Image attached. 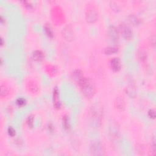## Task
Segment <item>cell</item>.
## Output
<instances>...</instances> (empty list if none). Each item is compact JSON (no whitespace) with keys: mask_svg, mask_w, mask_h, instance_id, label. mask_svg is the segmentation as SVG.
Instances as JSON below:
<instances>
[{"mask_svg":"<svg viewBox=\"0 0 156 156\" xmlns=\"http://www.w3.org/2000/svg\"><path fill=\"white\" fill-rule=\"evenodd\" d=\"M126 93L130 98H134L136 94V87L133 82H130L126 88Z\"/></svg>","mask_w":156,"mask_h":156,"instance_id":"cell-17","label":"cell"},{"mask_svg":"<svg viewBox=\"0 0 156 156\" xmlns=\"http://www.w3.org/2000/svg\"><path fill=\"white\" fill-rule=\"evenodd\" d=\"M148 116L154 119H155V110L154 109H150L149 111H148Z\"/></svg>","mask_w":156,"mask_h":156,"instance_id":"cell-27","label":"cell"},{"mask_svg":"<svg viewBox=\"0 0 156 156\" xmlns=\"http://www.w3.org/2000/svg\"><path fill=\"white\" fill-rule=\"evenodd\" d=\"M1 93H0V96H1V99H3L7 98L10 93V88L8 85L4 83H1Z\"/></svg>","mask_w":156,"mask_h":156,"instance_id":"cell-13","label":"cell"},{"mask_svg":"<svg viewBox=\"0 0 156 156\" xmlns=\"http://www.w3.org/2000/svg\"><path fill=\"white\" fill-rule=\"evenodd\" d=\"M98 18L97 9L93 5H90L86 10L85 19L88 23H94Z\"/></svg>","mask_w":156,"mask_h":156,"instance_id":"cell-3","label":"cell"},{"mask_svg":"<svg viewBox=\"0 0 156 156\" xmlns=\"http://www.w3.org/2000/svg\"><path fill=\"white\" fill-rule=\"evenodd\" d=\"M27 88L32 93H37L39 91V87L37 82L34 80H29L27 84Z\"/></svg>","mask_w":156,"mask_h":156,"instance_id":"cell-14","label":"cell"},{"mask_svg":"<svg viewBox=\"0 0 156 156\" xmlns=\"http://www.w3.org/2000/svg\"><path fill=\"white\" fill-rule=\"evenodd\" d=\"M34 116L32 115H29L26 119V124L27 126L30 128L34 126Z\"/></svg>","mask_w":156,"mask_h":156,"instance_id":"cell-24","label":"cell"},{"mask_svg":"<svg viewBox=\"0 0 156 156\" xmlns=\"http://www.w3.org/2000/svg\"><path fill=\"white\" fill-rule=\"evenodd\" d=\"M110 66L114 72H118L121 68V62L118 57L112 58L110 61Z\"/></svg>","mask_w":156,"mask_h":156,"instance_id":"cell-10","label":"cell"},{"mask_svg":"<svg viewBox=\"0 0 156 156\" xmlns=\"http://www.w3.org/2000/svg\"><path fill=\"white\" fill-rule=\"evenodd\" d=\"M23 4V5L28 10H32L34 9V6L29 1H22L21 2Z\"/></svg>","mask_w":156,"mask_h":156,"instance_id":"cell-26","label":"cell"},{"mask_svg":"<svg viewBox=\"0 0 156 156\" xmlns=\"http://www.w3.org/2000/svg\"><path fill=\"white\" fill-rule=\"evenodd\" d=\"M4 44V41H3V38L2 37H1V45L2 46Z\"/></svg>","mask_w":156,"mask_h":156,"instance_id":"cell-30","label":"cell"},{"mask_svg":"<svg viewBox=\"0 0 156 156\" xmlns=\"http://www.w3.org/2000/svg\"><path fill=\"white\" fill-rule=\"evenodd\" d=\"M90 150L93 155H105L106 154L104 147L99 141H93L90 145Z\"/></svg>","mask_w":156,"mask_h":156,"instance_id":"cell-5","label":"cell"},{"mask_svg":"<svg viewBox=\"0 0 156 156\" xmlns=\"http://www.w3.org/2000/svg\"><path fill=\"white\" fill-rule=\"evenodd\" d=\"M155 136H154L152 137V151L154 152V154H155Z\"/></svg>","mask_w":156,"mask_h":156,"instance_id":"cell-29","label":"cell"},{"mask_svg":"<svg viewBox=\"0 0 156 156\" xmlns=\"http://www.w3.org/2000/svg\"><path fill=\"white\" fill-rule=\"evenodd\" d=\"M44 32L46 34V35L50 38H53L54 37V32L52 30V29L51 26L49 25V24H46L44 26Z\"/></svg>","mask_w":156,"mask_h":156,"instance_id":"cell-19","label":"cell"},{"mask_svg":"<svg viewBox=\"0 0 156 156\" xmlns=\"http://www.w3.org/2000/svg\"><path fill=\"white\" fill-rule=\"evenodd\" d=\"M102 114L103 110L99 105L96 104L91 107L90 111V118L91 121L96 126L101 124L102 119Z\"/></svg>","mask_w":156,"mask_h":156,"instance_id":"cell-2","label":"cell"},{"mask_svg":"<svg viewBox=\"0 0 156 156\" xmlns=\"http://www.w3.org/2000/svg\"><path fill=\"white\" fill-rule=\"evenodd\" d=\"M138 57L139 60L144 63L146 62L148 58V50L147 48L145 46H141L138 51Z\"/></svg>","mask_w":156,"mask_h":156,"instance_id":"cell-9","label":"cell"},{"mask_svg":"<svg viewBox=\"0 0 156 156\" xmlns=\"http://www.w3.org/2000/svg\"><path fill=\"white\" fill-rule=\"evenodd\" d=\"M118 51V48L115 46H108L104 49V53L107 55H111L116 53Z\"/></svg>","mask_w":156,"mask_h":156,"instance_id":"cell-21","label":"cell"},{"mask_svg":"<svg viewBox=\"0 0 156 156\" xmlns=\"http://www.w3.org/2000/svg\"><path fill=\"white\" fill-rule=\"evenodd\" d=\"M62 35L63 37L65 38V40L67 41H72L74 38V34L73 31L72 27L70 25L66 26L62 30Z\"/></svg>","mask_w":156,"mask_h":156,"instance_id":"cell-8","label":"cell"},{"mask_svg":"<svg viewBox=\"0 0 156 156\" xmlns=\"http://www.w3.org/2000/svg\"><path fill=\"white\" fill-rule=\"evenodd\" d=\"M26 103H27L26 99L24 98H22V97L18 98L16 100V104L19 107H23V106L26 105Z\"/></svg>","mask_w":156,"mask_h":156,"instance_id":"cell-23","label":"cell"},{"mask_svg":"<svg viewBox=\"0 0 156 156\" xmlns=\"http://www.w3.org/2000/svg\"><path fill=\"white\" fill-rule=\"evenodd\" d=\"M118 32L119 34L121 35V36L126 40H130L133 38V34L130 27L127 26L126 24L122 23L119 25L118 27Z\"/></svg>","mask_w":156,"mask_h":156,"instance_id":"cell-4","label":"cell"},{"mask_svg":"<svg viewBox=\"0 0 156 156\" xmlns=\"http://www.w3.org/2000/svg\"><path fill=\"white\" fill-rule=\"evenodd\" d=\"M109 133L110 136L113 138H117L119 135V127L117 126V123L115 122H112L109 127Z\"/></svg>","mask_w":156,"mask_h":156,"instance_id":"cell-12","label":"cell"},{"mask_svg":"<svg viewBox=\"0 0 156 156\" xmlns=\"http://www.w3.org/2000/svg\"><path fill=\"white\" fill-rule=\"evenodd\" d=\"M62 124L63 126L65 128V129L68 130L70 129L71 125H70V121H69V118L68 115H64L62 118Z\"/></svg>","mask_w":156,"mask_h":156,"instance_id":"cell-20","label":"cell"},{"mask_svg":"<svg viewBox=\"0 0 156 156\" xmlns=\"http://www.w3.org/2000/svg\"><path fill=\"white\" fill-rule=\"evenodd\" d=\"M83 95L88 99L93 98L96 91V87L93 81L89 77H84L77 83Z\"/></svg>","mask_w":156,"mask_h":156,"instance_id":"cell-1","label":"cell"},{"mask_svg":"<svg viewBox=\"0 0 156 156\" xmlns=\"http://www.w3.org/2000/svg\"><path fill=\"white\" fill-rule=\"evenodd\" d=\"M83 77V73L80 69H76L72 73V78L77 83H78Z\"/></svg>","mask_w":156,"mask_h":156,"instance_id":"cell-15","label":"cell"},{"mask_svg":"<svg viewBox=\"0 0 156 156\" xmlns=\"http://www.w3.org/2000/svg\"><path fill=\"white\" fill-rule=\"evenodd\" d=\"M7 133L11 137H14L16 135L15 129L12 126H9L7 128Z\"/></svg>","mask_w":156,"mask_h":156,"instance_id":"cell-25","label":"cell"},{"mask_svg":"<svg viewBox=\"0 0 156 156\" xmlns=\"http://www.w3.org/2000/svg\"><path fill=\"white\" fill-rule=\"evenodd\" d=\"M115 107L118 110H124L126 107V102L124 98L122 96H118L116 97L115 101Z\"/></svg>","mask_w":156,"mask_h":156,"instance_id":"cell-11","label":"cell"},{"mask_svg":"<svg viewBox=\"0 0 156 156\" xmlns=\"http://www.w3.org/2000/svg\"><path fill=\"white\" fill-rule=\"evenodd\" d=\"M32 58L37 62H41L44 58V54L41 50H35L32 54Z\"/></svg>","mask_w":156,"mask_h":156,"instance_id":"cell-16","label":"cell"},{"mask_svg":"<svg viewBox=\"0 0 156 156\" xmlns=\"http://www.w3.org/2000/svg\"><path fill=\"white\" fill-rule=\"evenodd\" d=\"M110 7L112 8V9L115 12H118L119 9V7L118 5V4L116 5V3H115L114 2H110Z\"/></svg>","mask_w":156,"mask_h":156,"instance_id":"cell-28","label":"cell"},{"mask_svg":"<svg viewBox=\"0 0 156 156\" xmlns=\"http://www.w3.org/2000/svg\"><path fill=\"white\" fill-rule=\"evenodd\" d=\"M108 35L110 39L114 43L119 41V32L118 29L114 26H110L108 29Z\"/></svg>","mask_w":156,"mask_h":156,"instance_id":"cell-6","label":"cell"},{"mask_svg":"<svg viewBox=\"0 0 156 156\" xmlns=\"http://www.w3.org/2000/svg\"><path fill=\"white\" fill-rule=\"evenodd\" d=\"M46 69H47V71H48V73L49 75L53 76V75H54L55 74H56L57 73V68L55 66H53V65H48L47 67H46Z\"/></svg>","mask_w":156,"mask_h":156,"instance_id":"cell-22","label":"cell"},{"mask_svg":"<svg viewBox=\"0 0 156 156\" xmlns=\"http://www.w3.org/2000/svg\"><path fill=\"white\" fill-rule=\"evenodd\" d=\"M53 105L56 109H60L61 107V102L60 99L59 90L57 87H54L52 92Z\"/></svg>","mask_w":156,"mask_h":156,"instance_id":"cell-7","label":"cell"},{"mask_svg":"<svg viewBox=\"0 0 156 156\" xmlns=\"http://www.w3.org/2000/svg\"><path fill=\"white\" fill-rule=\"evenodd\" d=\"M128 20L129 23L133 26H138L141 24V20L135 15H130L128 16Z\"/></svg>","mask_w":156,"mask_h":156,"instance_id":"cell-18","label":"cell"}]
</instances>
